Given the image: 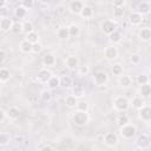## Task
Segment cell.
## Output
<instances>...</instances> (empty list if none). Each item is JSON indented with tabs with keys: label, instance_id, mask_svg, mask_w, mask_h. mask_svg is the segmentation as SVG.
<instances>
[{
	"label": "cell",
	"instance_id": "obj_7",
	"mask_svg": "<svg viewBox=\"0 0 151 151\" xmlns=\"http://www.w3.org/2000/svg\"><path fill=\"white\" fill-rule=\"evenodd\" d=\"M139 118L144 122L151 120V107L150 106H143L139 110Z\"/></svg>",
	"mask_w": 151,
	"mask_h": 151
},
{
	"label": "cell",
	"instance_id": "obj_33",
	"mask_svg": "<svg viewBox=\"0 0 151 151\" xmlns=\"http://www.w3.org/2000/svg\"><path fill=\"white\" fill-rule=\"evenodd\" d=\"M19 113H20L19 110H18L17 107H14V106H13V107H9L8 111H7V116H8L9 118H13V119H14V118H18V117H19Z\"/></svg>",
	"mask_w": 151,
	"mask_h": 151
},
{
	"label": "cell",
	"instance_id": "obj_1",
	"mask_svg": "<svg viewBox=\"0 0 151 151\" xmlns=\"http://www.w3.org/2000/svg\"><path fill=\"white\" fill-rule=\"evenodd\" d=\"M88 122V116L86 112H83V111H76L73 113V123L77 125V126H85Z\"/></svg>",
	"mask_w": 151,
	"mask_h": 151
},
{
	"label": "cell",
	"instance_id": "obj_36",
	"mask_svg": "<svg viewBox=\"0 0 151 151\" xmlns=\"http://www.w3.org/2000/svg\"><path fill=\"white\" fill-rule=\"evenodd\" d=\"M68 32H70V37H77L79 34V27L77 25H71L68 26Z\"/></svg>",
	"mask_w": 151,
	"mask_h": 151
},
{
	"label": "cell",
	"instance_id": "obj_12",
	"mask_svg": "<svg viewBox=\"0 0 151 151\" xmlns=\"http://www.w3.org/2000/svg\"><path fill=\"white\" fill-rule=\"evenodd\" d=\"M129 20H130V22H131L132 25H139V24L143 21V15H142L140 13H138V12H132V13L130 14Z\"/></svg>",
	"mask_w": 151,
	"mask_h": 151
},
{
	"label": "cell",
	"instance_id": "obj_51",
	"mask_svg": "<svg viewBox=\"0 0 151 151\" xmlns=\"http://www.w3.org/2000/svg\"><path fill=\"white\" fill-rule=\"evenodd\" d=\"M150 71H151V70H150Z\"/></svg>",
	"mask_w": 151,
	"mask_h": 151
},
{
	"label": "cell",
	"instance_id": "obj_48",
	"mask_svg": "<svg viewBox=\"0 0 151 151\" xmlns=\"http://www.w3.org/2000/svg\"><path fill=\"white\" fill-rule=\"evenodd\" d=\"M123 5H124V1H123V0H120V1H114V2H113V7H123Z\"/></svg>",
	"mask_w": 151,
	"mask_h": 151
},
{
	"label": "cell",
	"instance_id": "obj_21",
	"mask_svg": "<svg viewBox=\"0 0 151 151\" xmlns=\"http://www.w3.org/2000/svg\"><path fill=\"white\" fill-rule=\"evenodd\" d=\"M42 63H44V65H46V66H52V65H54V63H55V58H54L52 54L47 53V54L44 55Z\"/></svg>",
	"mask_w": 151,
	"mask_h": 151
},
{
	"label": "cell",
	"instance_id": "obj_17",
	"mask_svg": "<svg viewBox=\"0 0 151 151\" xmlns=\"http://www.w3.org/2000/svg\"><path fill=\"white\" fill-rule=\"evenodd\" d=\"M20 47H21V51H22V52H25V53L33 52V44H31V42H29V41H27L26 39H25L24 41H21Z\"/></svg>",
	"mask_w": 151,
	"mask_h": 151
},
{
	"label": "cell",
	"instance_id": "obj_37",
	"mask_svg": "<svg viewBox=\"0 0 151 151\" xmlns=\"http://www.w3.org/2000/svg\"><path fill=\"white\" fill-rule=\"evenodd\" d=\"M22 25H24V29H22V32H25L26 34L33 32V25H32V22H29V21H25Z\"/></svg>",
	"mask_w": 151,
	"mask_h": 151
},
{
	"label": "cell",
	"instance_id": "obj_16",
	"mask_svg": "<svg viewBox=\"0 0 151 151\" xmlns=\"http://www.w3.org/2000/svg\"><path fill=\"white\" fill-rule=\"evenodd\" d=\"M150 9H151V6H150V4H149V2L143 1V2L138 4V13H140L142 15H143V14L149 13V12H150Z\"/></svg>",
	"mask_w": 151,
	"mask_h": 151
},
{
	"label": "cell",
	"instance_id": "obj_24",
	"mask_svg": "<svg viewBox=\"0 0 151 151\" xmlns=\"http://www.w3.org/2000/svg\"><path fill=\"white\" fill-rule=\"evenodd\" d=\"M47 85H48L51 88H55L57 86H59V85H60V78H59V77H57V76H52V78L48 80Z\"/></svg>",
	"mask_w": 151,
	"mask_h": 151
},
{
	"label": "cell",
	"instance_id": "obj_13",
	"mask_svg": "<svg viewBox=\"0 0 151 151\" xmlns=\"http://www.w3.org/2000/svg\"><path fill=\"white\" fill-rule=\"evenodd\" d=\"M118 55V51L114 46H109L106 50H105V57L109 59V60H112V59H116Z\"/></svg>",
	"mask_w": 151,
	"mask_h": 151
},
{
	"label": "cell",
	"instance_id": "obj_6",
	"mask_svg": "<svg viewBox=\"0 0 151 151\" xmlns=\"http://www.w3.org/2000/svg\"><path fill=\"white\" fill-rule=\"evenodd\" d=\"M104 142H105V144L109 145V146H116L117 143H118V137H117L116 133H113V132H109V133L105 134V137H104Z\"/></svg>",
	"mask_w": 151,
	"mask_h": 151
},
{
	"label": "cell",
	"instance_id": "obj_29",
	"mask_svg": "<svg viewBox=\"0 0 151 151\" xmlns=\"http://www.w3.org/2000/svg\"><path fill=\"white\" fill-rule=\"evenodd\" d=\"M60 85L63 87H70L72 85V79L68 76H64L60 78Z\"/></svg>",
	"mask_w": 151,
	"mask_h": 151
},
{
	"label": "cell",
	"instance_id": "obj_38",
	"mask_svg": "<svg viewBox=\"0 0 151 151\" xmlns=\"http://www.w3.org/2000/svg\"><path fill=\"white\" fill-rule=\"evenodd\" d=\"M110 37V40L112 41V42H119L120 41V39H122V35H120V33L119 32H113L112 34H110L109 35Z\"/></svg>",
	"mask_w": 151,
	"mask_h": 151
},
{
	"label": "cell",
	"instance_id": "obj_35",
	"mask_svg": "<svg viewBox=\"0 0 151 151\" xmlns=\"http://www.w3.org/2000/svg\"><path fill=\"white\" fill-rule=\"evenodd\" d=\"M137 83L142 86V85H145V84H147L149 83V77L146 76V74H139V76H137Z\"/></svg>",
	"mask_w": 151,
	"mask_h": 151
},
{
	"label": "cell",
	"instance_id": "obj_46",
	"mask_svg": "<svg viewBox=\"0 0 151 151\" xmlns=\"http://www.w3.org/2000/svg\"><path fill=\"white\" fill-rule=\"evenodd\" d=\"M40 51H41V45H40L39 42H37V44H33V52L38 53V52H40Z\"/></svg>",
	"mask_w": 151,
	"mask_h": 151
},
{
	"label": "cell",
	"instance_id": "obj_3",
	"mask_svg": "<svg viewBox=\"0 0 151 151\" xmlns=\"http://www.w3.org/2000/svg\"><path fill=\"white\" fill-rule=\"evenodd\" d=\"M120 134L124 138H132L136 134V127L133 125H131V124H127L125 126H122L120 127Z\"/></svg>",
	"mask_w": 151,
	"mask_h": 151
},
{
	"label": "cell",
	"instance_id": "obj_25",
	"mask_svg": "<svg viewBox=\"0 0 151 151\" xmlns=\"http://www.w3.org/2000/svg\"><path fill=\"white\" fill-rule=\"evenodd\" d=\"M117 124L122 127V126H125V125H127L129 124V117L126 116V114H119L118 116V118H117Z\"/></svg>",
	"mask_w": 151,
	"mask_h": 151
},
{
	"label": "cell",
	"instance_id": "obj_20",
	"mask_svg": "<svg viewBox=\"0 0 151 151\" xmlns=\"http://www.w3.org/2000/svg\"><path fill=\"white\" fill-rule=\"evenodd\" d=\"M58 38L60 39H67L70 37V32H68V27H60L57 32Z\"/></svg>",
	"mask_w": 151,
	"mask_h": 151
},
{
	"label": "cell",
	"instance_id": "obj_45",
	"mask_svg": "<svg viewBox=\"0 0 151 151\" xmlns=\"http://www.w3.org/2000/svg\"><path fill=\"white\" fill-rule=\"evenodd\" d=\"M22 6H24L26 9H28V8H31V7L33 6V1H32V0H24V1H22Z\"/></svg>",
	"mask_w": 151,
	"mask_h": 151
},
{
	"label": "cell",
	"instance_id": "obj_4",
	"mask_svg": "<svg viewBox=\"0 0 151 151\" xmlns=\"http://www.w3.org/2000/svg\"><path fill=\"white\" fill-rule=\"evenodd\" d=\"M116 28H117V25L116 22L111 21V20H105L103 24H101V29L105 34H112L113 32H116Z\"/></svg>",
	"mask_w": 151,
	"mask_h": 151
},
{
	"label": "cell",
	"instance_id": "obj_26",
	"mask_svg": "<svg viewBox=\"0 0 151 151\" xmlns=\"http://www.w3.org/2000/svg\"><path fill=\"white\" fill-rule=\"evenodd\" d=\"M65 103H66V105H67L68 107H74V106H77V104H78L77 98H76L74 96H67L66 99H65Z\"/></svg>",
	"mask_w": 151,
	"mask_h": 151
},
{
	"label": "cell",
	"instance_id": "obj_28",
	"mask_svg": "<svg viewBox=\"0 0 151 151\" xmlns=\"http://www.w3.org/2000/svg\"><path fill=\"white\" fill-rule=\"evenodd\" d=\"M14 14H15V17H17V18L21 19V18H24V17L26 15V8L21 5V6H19V7H17V8H15Z\"/></svg>",
	"mask_w": 151,
	"mask_h": 151
},
{
	"label": "cell",
	"instance_id": "obj_14",
	"mask_svg": "<svg viewBox=\"0 0 151 151\" xmlns=\"http://www.w3.org/2000/svg\"><path fill=\"white\" fill-rule=\"evenodd\" d=\"M66 65L68 68H76V67H79V60L76 55H68L66 58Z\"/></svg>",
	"mask_w": 151,
	"mask_h": 151
},
{
	"label": "cell",
	"instance_id": "obj_31",
	"mask_svg": "<svg viewBox=\"0 0 151 151\" xmlns=\"http://www.w3.org/2000/svg\"><path fill=\"white\" fill-rule=\"evenodd\" d=\"M84 94H85V92H84L83 86L78 85V86H76V87L73 88V96H74L76 98H81Z\"/></svg>",
	"mask_w": 151,
	"mask_h": 151
},
{
	"label": "cell",
	"instance_id": "obj_22",
	"mask_svg": "<svg viewBox=\"0 0 151 151\" xmlns=\"http://www.w3.org/2000/svg\"><path fill=\"white\" fill-rule=\"evenodd\" d=\"M132 106L137 110H140L144 106V99L142 97H134L132 100Z\"/></svg>",
	"mask_w": 151,
	"mask_h": 151
},
{
	"label": "cell",
	"instance_id": "obj_19",
	"mask_svg": "<svg viewBox=\"0 0 151 151\" xmlns=\"http://www.w3.org/2000/svg\"><path fill=\"white\" fill-rule=\"evenodd\" d=\"M139 92H140L142 97H144V98L149 97V96L151 94V85H149V84L142 85V86H140V88H139Z\"/></svg>",
	"mask_w": 151,
	"mask_h": 151
},
{
	"label": "cell",
	"instance_id": "obj_47",
	"mask_svg": "<svg viewBox=\"0 0 151 151\" xmlns=\"http://www.w3.org/2000/svg\"><path fill=\"white\" fill-rule=\"evenodd\" d=\"M6 59V52L5 50H0V63H2Z\"/></svg>",
	"mask_w": 151,
	"mask_h": 151
},
{
	"label": "cell",
	"instance_id": "obj_8",
	"mask_svg": "<svg viewBox=\"0 0 151 151\" xmlns=\"http://www.w3.org/2000/svg\"><path fill=\"white\" fill-rule=\"evenodd\" d=\"M13 21H12V19H9V18H2L1 20H0V28H1V31L2 32H7V31H11L12 29V27H13Z\"/></svg>",
	"mask_w": 151,
	"mask_h": 151
},
{
	"label": "cell",
	"instance_id": "obj_41",
	"mask_svg": "<svg viewBox=\"0 0 151 151\" xmlns=\"http://www.w3.org/2000/svg\"><path fill=\"white\" fill-rule=\"evenodd\" d=\"M87 109H88V105H87L86 101H83V100H81V101H78V104H77V110H78V111L86 112Z\"/></svg>",
	"mask_w": 151,
	"mask_h": 151
},
{
	"label": "cell",
	"instance_id": "obj_18",
	"mask_svg": "<svg viewBox=\"0 0 151 151\" xmlns=\"http://www.w3.org/2000/svg\"><path fill=\"white\" fill-rule=\"evenodd\" d=\"M80 15L83 18H91L93 15V8L91 6H88V5H85L83 11H81V13H80Z\"/></svg>",
	"mask_w": 151,
	"mask_h": 151
},
{
	"label": "cell",
	"instance_id": "obj_34",
	"mask_svg": "<svg viewBox=\"0 0 151 151\" xmlns=\"http://www.w3.org/2000/svg\"><path fill=\"white\" fill-rule=\"evenodd\" d=\"M124 15V8L123 7H113V17L119 19Z\"/></svg>",
	"mask_w": 151,
	"mask_h": 151
},
{
	"label": "cell",
	"instance_id": "obj_23",
	"mask_svg": "<svg viewBox=\"0 0 151 151\" xmlns=\"http://www.w3.org/2000/svg\"><path fill=\"white\" fill-rule=\"evenodd\" d=\"M26 40L27 41H29L31 44H37L38 42V40H39V35H38V33L37 32H31V33H28V34H26Z\"/></svg>",
	"mask_w": 151,
	"mask_h": 151
},
{
	"label": "cell",
	"instance_id": "obj_49",
	"mask_svg": "<svg viewBox=\"0 0 151 151\" xmlns=\"http://www.w3.org/2000/svg\"><path fill=\"white\" fill-rule=\"evenodd\" d=\"M5 116H6V112H5L4 110H1V111H0V122H1V123L5 120Z\"/></svg>",
	"mask_w": 151,
	"mask_h": 151
},
{
	"label": "cell",
	"instance_id": "obj_43",
	"mask_svg": "<svg viewBox=\"0 0 151 151\" xmlns=\"http://www.w3.org/2000/svg\"><path fill=\"white\" fill-rule=\"evenodd\" d=\"M40 97H41V99L44 101H48L51 99V93H50V91H42L41 94H40Z\"/></svg>",
	"mask_w": 151,
	"mask_h": 151
},
{
	"label": "cell",
	"instance_id": "obj_2",
	"mask_svg": "<svg viewBox=\"0 0 151 151\" xmlns=\"http://www.w3.org/2000/svg\"><path fill=\"white\" fill-rule=\"evenodd\" d=\"M113 105H114V107L118 111H126L129 109V101H127V99L125 97H122V96L116 97L113 99Z\"/></svg>",
	"mask_w": 151,
	"mask_h": 151
},
{
	"label": "cell",
	"instance_id": "obj_44",
	"mask_svg": "<svg viewBox=\"0 0 151 151\" xmlns=\"http://www.w3.org/2000/svg\"><path fill=\"white\" fill-rule=\"evenodd\" d=\"M140 59H142V57L139 54H137V53H134V54L131 55V63L132 64H138L140 61Z\"/></svg>",
	"mask_w": 151,
	"mask_h": 151
},
{
	"label": "cell",
	"instance_id": "obj_9",
	"mask_svg": "<svg viewBox=\"0 0 151 151\" xmlns=\"http://www.w3.org/2000/svg\"><path fill=\"white\" fill-rule=\"evenodd\" d=\"M52 78V73L48 70H40L38 72V80L41 83H48V80Z\"/></svg>",
	"mask_w": 151,
	"mask_h": 151
},
{
	"label": "cell",
	"instance_id": "obj_40",
	"mask_svg": "<svg viewBox=\"0 0 151 151\" xmlns=\"http://www.w3.org/2000/svg\"><path fill=\"white\" fill-rule=\"evenodd\" d=\"M8 142H9V136L6 134L5 132H2V133L0 134V145H1V146H5V145L8 144Z\"/></svg>",
	"mask_w": 151,
	"mask_h": 151
},
{
	"label": "cell",
	"instance_id": "obj_39",
	"mask_svg": "<svg viewBox=\"0 0 151 151\" xmlns=\"http://www.w3.org/2000/svg\"><path fill=\"white\" fill-rule=\"evenodd\" d=\"M112 73H113L114 76H120V74L123 73V66L119 65V64L113 65V66H112Z\"/></svg>",
	"mask_w": 151,
	"mask_h": 151
},
{
	"label": "cell",
	"instance_id": "obj_27",
	"mask_svg": "<svg viewBox=\"0 0 151 151\" xmlns=\"http://www.w3.org/2000/svg\"><path fill=\"white\" fill-rule=\"evenodd\" d=\"M9 77H11V73H9V71L7 70V68H1L0 70V80L2 81V83H5L6 80H8L9 79Z\"/></svg>",
	"mask_w": 151,
	"mask_h": 151
},
{
	"label": "cell",
	"instance_id": "obj_5",
	"mask_svg": "<svg viewBox=\"0 0 151 151\" xmlns=\"http://www.w3.org/2000/svg\"><path fill=\"white\" fill-rule=\"evenodd\" d=\"M84 4L81 1H71L70 2V6H68V9L73 13V14H80L83 8H84Z\"/></svg>",
	"mask_w": 151,
	"mask_h": 151
},
{
	"label": "cell",
	"instance_id": "obj_30",
	"mask_svg": "<svg viewBox=\"0 0 151 151\" xmlns=\"http://www.w3.org/2000/svg\"><path fill=\"white\" fill-rule=\"evenodd\" d=\"M119 84L122 86H124V87H127V86L131 85V78L129 76H122L119 78Z\"/></svg>",
	"mask_w": 151,
	"mask_h": 151
},
{
	"label": "cell",
	"instance_id": "obj_10",
	"mask_svg": "<svg viewBox=\"0 0 151 151\" xmlns=\"http://www.w3.org/2000/svg\"><path fill=\"white\" fill-rule=\"evenodd\" d=\"M94 81L98 85H103L107 81V74L104 71H98L94 73Z\"/></svg>",
	"mask_w": 151,
	"mask_h": 151
},
{
	"label": "cell",
	"instance_id": "obj_50",
	"mask_svg": "<svg viewBox=\"0 0 151 151\" xmlns=\"http://www.w3.org/2000/svg\"><path fill=\"white\" fill-rule=\"evenodd\" d=\"M41 151H53V150H52V147H51V146H48V145H45V146L41 149Z\"/></svg>",
	"mask_w": 151,
	"mask_h": 151
},
{
	"label": "cell",
	"instance_id": "obj_32",
	"mask_svg": "<svg viewBox=\"0 0 151 151\" xmlns=\"http://www.w3.org/2000/svg\"><path fill=\"white\" fill-rule=\"evenodd\" d=\"M22 29H24V25H22L21 22L17 21V22H14V24H13V27H12V29H11V31H12L14 34H18V33L22 32Z\"/></svg>",
	"mask_w": 151,
	"mask_h": 151
},
{
	"label": "cell",
	"instance_id": "obj_15",
	"mask_svg": "<svg viewBox=\"0 0 151 151\" xmlns=\"http://www.w3.org/2000/svg\"><path fill=\"white\" fill-rule=\"evenodd\" d=\"M139 38L143 40V41H149L151 40V29L145 27V28H142L139 31Z\"/></svg>",
	"mask_w": 151,
	"mask_h": 151
},
{
	"label": "cell",
	"instance_id": "obj_11",
	"mask_svg": "<svg viewBox=\"0 0 151 151\" xmlns=\"http://www.w3.org/2000/svg\"><path fill=\"white\" fill-rule=\"evenodd\" d=\"M137 145H138L140 149L147 147V146L150 145V139H149V137H147L146 134H140V136H138V138H137Z\"/></svg>",
	"mask_w": 151,
	"mask_h": 151
},
{
	"label": "cell",
	"instance_id": "obj_42",
	"mask_svg": "<svg viewBox=\"0 0 151 151\" xmlns=\"http://www.w3.org/2000/svg\"><path fill=\"white\" fill-rule=\"evenodd\" d=\"M88 71H90V68H88V66H86V65H84V66H79V67H78V73H79L80 76H85V74H87Z\"/></svg>",
	"mask_w": 151,
	"mask_h": 151
}]
</instances>
